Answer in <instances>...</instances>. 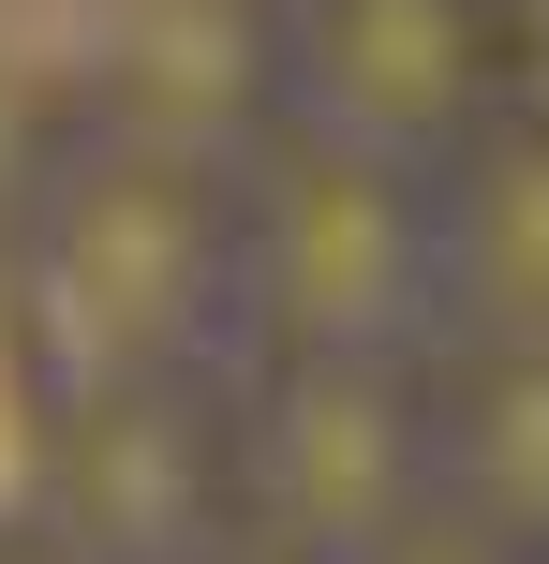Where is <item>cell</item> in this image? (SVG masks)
Returning a JSON list of instances; mask_svg holds the SVG:
<instances>
[{
  "label": "cell",
  "instance_id": "cell-8",
  "mask_svg": "<svg viewBox=\"0 0 549 564\" xmlns=\"http://www.w3.org/2000/svg\"><path fill=\"white\" fill-rule=\"evenodd\" d=\"M446 297L461 327H549V105L446 164Z\"/></svg>",
  "mask_w": 549,
  "mask_h": 564
},
{
  "label": "cell",
  "instance_id": "cell-1",
  "mask_svg": "<svg viewBox=\"0 0 549 564\" xmlns=\"http://www.w3.org/2000/svg\"><path fill=\"white\" fill-rule=\"evenodd\" d=\"M30 297L59 371H208L223 327H253V164L164 134H105L30 208Z\"/></svg>",
  "mask_w": 549,
  "mask_h": 564
},
{
  "label": "cell",
  "instance_id": "cell-7",
  "mask_svg": "<svg viewBox=\"0 0 549 564\" xmlns=\"http://www.w3.org/2000/svg\"><path fill=\"white\" fill-rule=\"evenodd\" d=\"M431 401H446V506L549 564V327H461V357H431Z\"/></svg>",
  "mask_w": 549,
  "mask_h": 564
},
{
  "label": "cell",
  "instance_id": "cell-5",
  "mask_svg": "<svg viewBox=\"0 0 549 564\" xmlns=\"http://www.w3.org/2000/svg\"><path fill=\"white\" fill-rule=\"evenodd\" d=\"M238 520H253V416H238L223 357L208 371H89L75 387L45 535H75L89 564H194Z\"/></svg>",
  "mask_w": 549,
  "mask_h": 564
},
{
  "label": "cell",
  "instance_id": "cell-6",
  "mask_svg": "<svg viewBox=\"0 0 549 564\" xmlns=\"http://www.w3.org/2000/svg\"><path fill=\"white\" fill-rule=\"evenodd\" d=\"M89 105H105V134L253 164L297 119V0H105Z\"/></svg>",
  "mask_w": 549,
  "mask_h": 564
},
{
  "label": "cell",
  "instance_id": "cell-9",
  "mask_svg": "<svg viewBox=\"0 0 549 564\" xmlns=\"http://www.w3.org/2000/svg\"><path fill=\"white\" fill-rule=\"evenodd\" d=\"M59 164H75V149H59V105L0 59V224H30V208L59 194Z\"/></svg>",
  "mask_w": 549,
  "mask_h": 564
},
{
  "label": "cell",
  "instance_id": "cell-3",
  "mask_svg": "<svg viewBox=\"0 0 549 564\" xmlns=\"http://www.w3.org/2000/svg\"><path fill=\"white\" fill-rule=\"evenodd\" d=\"M520 105H535L520 0H297V119L283 134H342V149L446 178Z\"/></svg>",
  "mask_w": 549,
  "mask_h": 564
},
{
  "label": "cell",
  "instance_id": "cell-2",
  "mask_svg": "<svg viewBox=\"0 0 549 564\" xmlns=\"http://www.w3.org/2000/svg\"><path fill=\"white\" fill-rule=\"evenodd\" d=\"M446 297V178L342 134L253 149V357H431Z\"/></svg>",
  "mask_w": 549,
  "mask_h": 564
},
{
  "label": "cell",
  "instance_id": "cell-4",
  "mask_svg": "<svg viewBox=\"0 0 549 564\" xmlns=\"http://www.w3.org/2000/svg\"><path fill=\"white\" fill-rule=\"evenodd\" d=\"M253 520L312 550H386L446 506V401L431 357H253Z\"/></svg>",
  "mask_w": 549,
  "mask_h": 564
},
{
  "label": "cell",
  "instance_id": "cell-11",
  "mask_svg": "<svg viewBox=\"0 0 549 564\" xmlns=\"http://www.w3.org/2000/svg\"><path fill=\"white\" fill-rule=\"evenodd\" d=\"M194 564H342V550H312V535H283V520H238V535H208Z\"/></svg>",
  "mask_w": 549,
  "mask_h": 564
},
{
  "label": "cell",
  "instance_id": "cell-10",
  "mask_svg": "<svg viewBox=\"0 0 549 564\" xmlns=\"http://www.w3.org/2000/svg\"><path fill=\"white\" fill-rule=\"evenodd\" d=\"M356 564H535V550H505V535H475L461 506H431L416 535H386V550H356Z\"/></svg>",
  "mask_w": 549,
  "mask_h": 564
},
{
  "label": "cell",
  "instance_id": "cell-12",
  "mask_svg": "<svg viewBox=\"0 0 549 564\" xmlns=\"http://www.w3.org/2000/svg\"><path fill=\"white\" fill-rule=\"evenodd\" d=\"M0 564H89L75 535H0Z\"/></svg>",
  "mask_w": 549,
  "mask_h": 564
}]
</instances>
